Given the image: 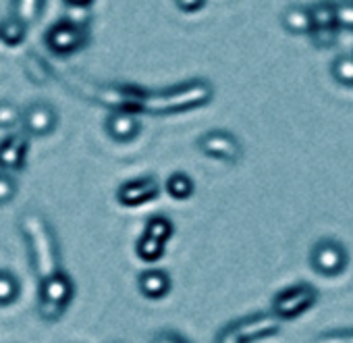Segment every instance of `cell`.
Wrapping results in <instances>:
<instances>
[{"label":"cell","instance_id":"1","mask_svg":"<svg viewBox=\"0 0 353 343\" xmlns=\"http://www.w3.org/2000/svg\"><path fill=\"white\" fill-rule=\"evenodd\" d=\"M19 231L26 239L32 271L38 277V281H44L50 275L63 271L57 233L50 221L40 210H26L19 219Z\"/></svg>","mask_w":353,"mask_h":343},{"label":"cell","instance_id":"2","mask_svg":"<svg viewBox=\"0 0 353 343\" xmlns=\"http://www.w3.org/2000/svg\"><path fill=\"white\" fill-rule=\"evenodd\" d=\"M214 98V88L208 79H192L160 92H143L139 112L174 115L206 106Z\"/></svg>","mask_w":353,"mask_h":343},{"label":"cell","instance_id":"3","mask_svg":"<svg viewBox=\"0 0 353 343\" xmlns=\"http://www.w3.org/2000/svg\"><path fill=\"white\" fill-rule=\"evenodd\" d=\"M75 295V283L65 273L59 271L48 279L40 281L38 289V314L46 322H57L65 316Z\"/></svg>","mask_w":353,"mask_h":343},{"label":"cell","instance_id":"4","mask_svg":"<svg viewBox=\"0 0 353 343\" xmlns=\"http://www.w3.org/2000/svg\"><path fill=\"white\" fill-rule=\"evenodd\" d=\"M318 289L312 283H293L285 289H281L272 302H270V312L283 322V320H293L312 310L318 304Z\"/></svg>","mask_w":353,"mask_h":343},{"label":"cell","instance_id":"5","mask_svg":"<svg viewBox=\"0 0 353 343\" xmlns=\"http://www.w3.org/2000/svg\"><path fill=\"white\" fill-rule=\"evenodd\" d=\"M349 264L345 244L334 237H320L310 250V266L320 277H339Z\"/></svg>","mask_w":353,"mask_h":343},{"label":"cell","instance_id":"6","mask_svg":"<svg viewBox=\"0 0 353 343\" xmlns=\"http://www.w3.org/2000/svg\"><path fill=\"white\" fill-rule=\"evenodd\" d=\"M312 19V44L316 48H330L339 38V19L334 0H320L307 7Z\"/></svg>","mask_w":353,"mask_h":343},{"label":"cell","instance_id":"7","mask_svg":"<svg viewBox=\"0 0 353 343\" xmlns=\"http://www.w3.org/2000/svg\"><path fill=\"white\" fill-rule=\"evenodd\" d=\"M88 42H90V32L67 19H61L54 26H50L44 36V44L48 46V50H52L59 57L75 55L81 48H85Z\"/></svg>","mask_w":353,"mask_h":343},{"label":"cell","instance_id":"8","mask_svg":"<svg viewBox=\"0 0 353 343\" xmlns=\"http://www.w3.org/2000/svg\"><path fill=\"white\" fill-rule=\"evenodd\" d=\"M198 148L202 150V154L214 158V160H223L229 164H235L241 160L243 156V146L237 139V135H233L227 129H210L206 131L200 139H198Z\"/></svg>","mask_w":353,"mask_h":343},{"label":"cell","instance_id":"9","mask_svg":"<svg viewBox=\"0 0 353 343\" xmlns=\"http://www.w3.org/2000/svg\"><path fill=\"white\" fill-rule=\"evenodd\" d=\"M233 326L243 343H256V341H262V339H268V337H274L281 333V320L270 310L252 312L248 316H241V318L233 320Z\"/></svg>","mask_w":353,"mask_h":343},{"label":"cell","instance_id":"10","mask_svg":"<svg viewBox=\"0 0 353 343\" xmlns=\"http://www.w3.org/2000/svg\"><path fill=\"white\" fill-rule=\"evenodd\" d=\"M158 194H160V186H158L156 177L143 175V177L125 182L117 190V202L125 208H137V206H143V204L156 200Z\"/></svg>","mask_w":353,"mask_h":343},{"label":"cell","instance_id":"11","mask_svg":"<svg viewBox=\"0 0 353 343\" xmlns=\"http://www.w3.org/2000/svg\"><path fill=\"white\" fill-rule=\"evenodd\" d=\"M30 152V135L19 131L0 139V170L7 173H19L26 168Z\"/></svg>","mask_w":353,"mask_h":343},{"label":"cell","instance_id":"12","mask_svg":"<svg viewBox=\"0 0 353 343\" xmlns=\"http://www.w3.org/2000/svg\"><path fill=\"white\" fill-rule=\"evenodd\" d=\"M57 108L48 102H34L21 112L23 133L34 137H44L57 129Z\"/></svg>","mask_w":353,"mask_h":343},{"label":"cell","instance_id":"13","mask_svg":"<svg viewBox=\"0 0 353 343\" xmlns=\"http://www.w3.org/2000/svg\"><path fill=\"white\" fill-rule=\"evenodd\" d=\"M104 129L108 133V137L112 141H119V144H129L133 141L139 131H141V123H139V117L133 115V112H127V110H112L106 121H104Z\"/></svg>","mask_w":353,"mask_h":343},{"label":"cell","instance_id":"14","mask_svg":"<svg viewBox=\"0 0 353 343\" xmlns=\"http://www.w3.org/2000/svg\"><path fill=\"white\" fill-rule=\"evenodd\" d=\"M172 287L170 275L160 268H148L137 277V289L148 300H162Z\"/></svg>","mask_w":353,"mask_h":343},{"label":"cell","instance_id":"15","mask_svg":"<svg viewBox=\"0 0 353 343\" xmlns=\"http://www.w3.org/2000/svg\"><path fill=\"white\" fill-rule=\"evenodd\" d=\"M281 23L293 36H310L312 32L310 11L303 5H289L281 15Z\"/></svg>","mask_w":353,"mask_h":343},{"label":"cell","instance_id":"16","mask_svg":"<svg viewBox=\"0 0 353 343\" xmlns=\"http://www.w3.org/2000/svg\"><path fill=\"white\" fill-rule=\"evenodd\" d=\"M164 190L172 200H190L196 192V184L192 175L183 173V170H174V173L166 177Z\"/></svg>","mask_w":353,"mask_h":343},{"label":"cell","instance_id":"17","mask_svg":"<svg viewBox=\"0 0 353 343\" xmlns=\"http://www.w3.org/2000/svg\"><path fill=\"white\" fill-rule=\"evenodd\" d=\"M44 5L46 0H13V17L21 19L30 28L42 17Z\"/></svg>","mask_w":353,"mask_h":343},{"label":"cell","instance_id":"18","mask_svg":"<svg viewBox=\"0 0 353 343\" xmlns=\"http://www.w3.org/2000/svg\"><path fill=\"white\" fill-rule=\"evenodd\" d=\"M21 293V283L15 277V273L0 268V308L11 306L19 300Z\"/></svg>","mask_w":353,"mask_h":343},{"label":"cell","instance_id":"19","mask_svg":"<svg viewBox=\"0 0 353 343\" xmlns=\"http://www.w3.org/2000/svg\"><path fill=\"white\" fill-rule=\"evenodd\" d=\"M143 233L154 237V239H158V242H162V244H168L172 233H174V223L168 217H164V215H154V217H150L145 221Z\"/></svg>","mask_w":353,"mask_h":343},{"label":"cell","instance_id":"20","mask_svg":"<svg viewBox=\"0 0 353 343\" xmlns=\"http://www.w3.org/2000/svg\"><path fill=\"white\" fill-rule=\"evenodd\" d=\"M26 36H28V26L17 17H9L0 23V40H3L7 46L23 44Z\"/></svg>","mask_w":353,"mask_h":343},{"label":"cell","instance_id":"21","mask_svg":"<svg viewBox=\"0 0 353 343\" xmlns=\"http://www.w3.org/2000/svg\"><path fill=\"white\" fill-rule=\"evenodd\" d=\"M164 252H166V244H162L145 233H141V237L135 244V254L143 262H156L164 256Z\"/></svg>","mask_w":353,"mask_h":343},{"label":"cell","instance_id":"22","mask_svg":"<svg viewBox=\"0 0 353 343\" xmlns=\"http://www.w3.org/2000/svg\"><path fill=\"white\" fill-rule=\"evenodd\" d=\"M332 79L343 88H353V55H339L330 63Z\"/></svg>","mask_w":353,"mask_h":343},{"label":"cell","instance_id":"23","mask_svg":"<svg viewBox=\"0 0 353 343\" xmlns=\"http://www.w3.org/2000/svg\"><path fill=\"white\" fill-rule=\"evenodd\" d=\"M312 343H353V326L322 331L312 339Z\"/></svg>","mask_w":353,"mask_h":343},{"label":"cell","instance_id":"24","mask_svg":"<svg viewBox=\"0 0 353 343\" xmlns=\"http://www.w3.org/2000/svg\"><path fill=\"white\" fill-rule=\"evenodd\" d=\"M15 194H17V179L13 177V173L0 170V206L13 202Z\"/></svg>","mask_w":353,"mask_h":343},{"label":"cell","instance_id":"25","mask_svg":"<svg viewBox=\"0 0 353 343\" xmlns=\"http://www.w3.org/2000/svg\"><path fill=\"white\" fill-rule=\"evenodd\" d=\"M21 121V110L13 104L3 100L0 102V129H11Z\"/></svg>","mask_w":353,"mask_h":343},{"label":"cell","instance_id":"26","mask_svg":"<svg viewBox=\"0 0 353 343\" xmlns=\"http://www.w3.org/2000/svg\"><path fill=\"white\" fill-rule=\"evenodd\" d=\"M152 343H192V341L174 329H160L158 333H154Z\"/></svg>","mask_w":353,"mask_h":343},{"label":"cell","instance_id":"27","mask_svg":"<svg viewBox=\"0 0 353 343\" xmlns=\"http://www.w3.org/2000/svg\"><path fill=\"white\" fill-rule=\"evenodd\" d=\"M336 19H339V28L353 30V0L336 3Z\"/></svg>","mask_w":353,"mask_h":343},{"label":"cell","instance_id":"28","mask_svg":"<svg viewBox=\"0 0 353 343\" xmlns=\"http://www.w3.org/2000/svg\"><path fill=\"white\" fill-rule=\"evenodd\" d=\"M214 343H243V341H241V337L237 335L233 322H229V324H225V326L216 333Z\"/></svg>","mask_w":353,"mask_h":343},{"label":"cell","instance_id":"29","mask_svg":"<svg viewBox=\"0 0 353 343\" xmlns=\"http://www.w3.org/2000/svg\"><path fill=\"white\" fill-rule=\"evenodd\" d=\"M174 5L181 13L194 15V13H198V11H202L206 7V0H174Z\"/></svg>","mask_w":353,"mask_h":343},{"label":"cell","instance_id":"30","mask_svg":"<svg viewBox=\"0 0 353 343\" xmlns=\"http://www.w3.org/2000/svg\"><path fill=\"white\" fill-rule=\"evenodd\" d=\"M67 9H90L94 0H63Z\"/></svg>","mask_w":353,"mask_h":343},{"label":"cell","instance_id":"31","mask_svg":"<svg viewBox=\"0 0 353 343\" xmlns=\"http://www.w3.org/2000/svg\"><path fill=\"white\" fill-rule=\"evenodd\" d=\"M114 343H117V341H114Z\"/></svg>","mask_w":353,"mask_h":343}]
</instances>
